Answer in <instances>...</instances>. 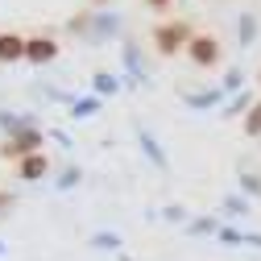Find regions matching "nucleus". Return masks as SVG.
I'll use <instances>...</instances> for the list:
<instances>
[{"label":"nucleus","mask_w":261,"mask_h":261,"mask_svg":"<svg viewBox=\"0 0 261 261\" xmlns=\"http://www.w3.org/2000/svg\"><path fill=\"white\" fill-rule=\"evenodd\" d=\"M216 54H220L216 38H195V42H191V58L199 62V67H207V62H216Z\"/></svg>","instance_id":"f257e3e1"},{"label":"nucleus","mask_w":261,"mask_h":261,"mask_svg":"<svg viewBox=\"0 0 261 261\" xmlns=\"http://www.w3.org/2000/svg\"><path fill=\"white\" fill-rule=\"evenodd\" d=\"M178 38H187V29H182V25L162 29V34H158V46H162V50H174V46H178Z\"/></svg>","instance_id":"20e7f679"},{"label":"nucleus","mask_w":261,"mask_h":261,"mask_svg":"<svg viewBox=\"0 0 261 261\" xmlns=\"http://www.w3.org/2000/svg\"><path fill=\"white\" fill-rule=\"evenodd\" d=\"M42 170H46V158H38V153H29V162L21 166V174H25V178H38Z\"/></svg>","instance_id":"39448f33"},{"label":"nucleus","mask_w":261,"mask_h":261,"mask_svg":"<svg viewBox=\"0 0 261 261\" xmlns=\"http://www.w3.org/2000/svg\"><path fill=\"white\" fill-rule=\"evenodd\" d=\"M153 5H166V0H153Z\"/></svg>","instance_id":"0eeeda50"},{"label":"nucleus","mask_w":261,"mask_h":261,"mask_svg":"<svg viewBox=\"0 0 261 261\" xmlns=\"http://www.w3.org/2000/svg\"><path fill=\"white\" fill-rule=\"evenodd\" d=\"M245 128H249V133H261V104L249 112V120H245Z\"/></svg>","instance_id":"423d86ee"},{"label":"nucleus","mask_w":261,"mask_h":261,"mask_svg":"<svg viewBox=\"0 0 261 261\" xmlns=\"http://www.w3.org/2000/svg\"><path fill=\"white\" fill-rule=\"evenodd\" d=\"M34 62H46V58H54V42L50 38H38V42H29V50H25Z\"/></svg>","instance_id":"7ed1b4c3"},{"label":"nucleus","mask_w":261,"mask_h":261,"mask_svg":"<svg viewBox=\"0 0 261 261\" xmlns=\"http://www.w3.org/2000/svg\"><path fill=\"white\" fill-rule=\"evenodd\" d=\"M29 46L21 42V38H13V34H0V58H5V62H13V58H21Z\"/></svg>","instance_id":"f03ea898"}]
</instances>
